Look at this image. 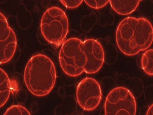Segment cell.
I'll return each mask as SVG.
<instances>
[{
	"label": "cell",
	"mask_w": 153,
	"mask_h": 115,
	"mask_svg": "<svg viewBox=\"0 0 153 115\" xmlns=\"http://www.w3.org/2000/svg\"><path fill=\"white\" fill-rule=\"evenodd\" d=\"M105 54L100 43L93 39L82 41L71 38L62 44L59 59L61 68L71 76H79L84 72L96 73L102 68Z\"/></svg>",
	"instance_id": "cell-1"
},
{
	"label": "cell",
	"mask_w": 153,
	"mask_h": 115,
	"mask_svg": "<svg viewBox=\"0 0 153 115\" xmlns=\"http://www.w3.org/2000/svg\"><path fill=\"white\" fill-rule=\"evenodd\" d=\"M153 40L152 25L144 18L126 17L117 28V46L123 53L128 56L147 50L152 45Z\"/></svg>",
	"instance_id": "cell-2"
},
{
	"label": "cell",
	"mask_w": 153,
	"mask_h": 115,
	"mask_svg": "<svg viewBox=\"0 0 153 115\" xmlns=\"http://www.w3.org/2000/svg\"><path fill=\"white\" fill-rule=\"evenodd\" d=\"M56 78L55 67L48 57L38 54L29 60L24 80L27 87L33 95L43 97L49 94L54 87Z\"/></svg>",
	"instance_id": "cell-3"
},
{
	"label": "cell",
	"mask_w": 153,
	"mask_h": 115,
	"mask_svg": "<svg viewBox=\"0 0 153 115\" xmlns=\"http://www.w3.org/2000/svg\"><path fill=\"white\" fill-rule=\"evenodd\" d=\"M40 28L45 40L57 47H59L65 42L68 32V17L61 8L51 7L43 14Z\"/></svg>",
	"instance_id": "cell-4"
},
{
	"label": "cell",
	"mask_w": 153,
	"mask_h": 115,
	"mask_svg": "<svg viewBox=\"0 0 153 115\" xmlns=\"http://www.w3.org/2000/svg\"><path fill=\"white\" fill-rule=\"evenodd\" d=\"M105 115H135L137 110L135 99L127 88L119 87L108 94L104 104Z\"/></svg>",
	"instance_id": "cell-5"
},
{
	"label": "cell",
	"mask_w": 153,
	"mask_h": 115,
	"mask_svg": "<svg viewBox=\"0 0 153 115\" xmlns=\"http://www.w3.org/2000/svg\"><path fill=\"white\" fill-rule=\"evenodd\" d=\"M76 98L80 106L86 111L95 109L102 98L100 86L94 78H87L79 84L76 90Z\"/></svg>",
	"instance_id": "cell-6"
},
{
	"label": "cell",
	"mask_w": 153,
	"mask_h": 115,
	"mask_svg": "<svg viewBox=\"0 0 153 115\" xmlns=\"http://www.w3.org/2000/svg\"><path fill=\"white\" fill-rule=\"evenodd\" d=\"M15 33L9 26L5 17L1 13L0 16V56L1 64L10 60L15 53L17 46Z\"/></svg>",
	"instance_id": "cell-7"
},
{
	"label": "cell",
	"mask_w": 153,
	"mask_h": 115,
	"mask_svg": "<svg viewBox=\"0 0 153 115\" xmlns=\"http://www.w3.org/2000/svg\"><path fill=\"white\" fill-rule=\"evenodd\" d=\"M142 1L110 0V4L114 11L122 15H127L134 11Z\"/></svg>",
	"instance_id": "cell-8"
},
{
	"label": "cell",
	"mask_w": 153,
	"mask_h": 115,
	"mask_svg": "<svg viewBox=\"0 0 153 115\" xmlns=\"http://www.w3.org/2000/svg\"><path fill=\"white\" fill-rule=\"evenodd\" d=\"M0 107L6 103L10 93L11 83L8 76L3 70H0Z\"/></svg>",
	"instance_id": "cell-9"
},
{
	"label": "cell",
	"mask_w": 153,
	"mask_h": 115,
	"mask_svg": "<svg viewBox=\"0 0 153 115\" xmlns=\"http://www.w3.org/2000/svg\"><path fill=\"white\" fill-rule=\"evenodd\" d=\"M153 50L151 49L146 51L141 58L142 68L147 75H153Z\"/></svg>",
	"instance_id": "cell-10"
},
{
	"label": "cell",
	"mask_w": 153,
	"mask_h": 115,
	"mask_svg": "<svg viewBox=\"0 0 153 115\" xmlns=\"http://www.w3.org/2000/svg\"><path fill=\"white\" fill-rule=\"evenodd\" d=\"M4 115H30L25 108L20 105H13L9 108Z\"/></svg>",
	"instance_id": "cell-11"
},
{
	"label": "cell",
	"mask_w": 153,
	"mask_h": 115,
	"mask_svg": "<svg viewBox=\"0 0 153 115\" xmlns=\"http://www.w3.org/2000/svg\"><path fill=\"white\" fill-rule=\"evenodd\" d=\"M85 2L89 7L95 9L102 8L106 6L109 2L108 0L104 1H90V0H85Z\"/></svg>",
	"instance_id": "cell-12"
},
{
	"label": "cell",
	"mask_w": 153,
	"mask_h": 115,
	"mask_svg": "<svg viewBox=\"0 0 153 115\" xmlns=\"http://www.w3.org/2000/svg\"><path fill=\"white\" fill-rule=\"evenodd\" d=\"M61 2L67 8H74L78 7L83 2V0L81 1H67V0H61Z\"/></svg>",
	"instance_id": "cell-13"
},
{
	"label": "cell",
	"mask_w": 153,
	"mask_h": 115,
	"mask_svg": "<svg viewBox=\"0 0 153 115\" xmlns=\"http://www.w3.org/2000/svg\"><path fill=\"white\" fill-rule=\"evenodd\" d=\"M146 114L153 115V104H152L149 108L148 109Z\"/></svg>",
	"instance_id": "cell-14"
}]
</instances>
